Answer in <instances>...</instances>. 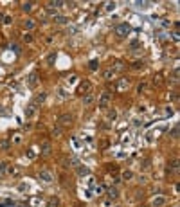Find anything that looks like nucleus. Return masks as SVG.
Listing matches in <instances>:
<instances>
[{
	"mask_svg": "<svg viewBox=\"0 0 180 207\" xmlns=\"http://www.w3.org/2000/svg\"><path fill=\"white\" fill-rule=\"evenodd\" d=\"M110 101H112V94L108 90H104V92H101V96H99V99H97V106L104 110V108L110 106Z\"/></svg>",
	"mask_w": 180,
	"mask_h": 207,
	"instance_id": "obj_1",
	"label": "nucleus"
},
{
	"mask_svg": "<svg viewBox=\"0 0 180 207\" xmlns=\"http://www.w3.org/2000/svg\"><path fill=\"white\" fill-rule=\"evenodd\" d=\"M72 123H74V115H72V113H61V115L58 117V124L63 126V128L70 126Z\"/></svg>",
	"mask_w": 180,
	"mask_h": 207,
	"instance_id": "obj_2",
	"label": "nucleus"
},
{
	"mask_svg": "<svg viewBox=\"0 0 180 207\" xmlns=\"http://www.w3.org/2000/svg\"><path fill=\"white\" fill-rule=\"evenodd\" d=\"M128 32H130V25H128V24H119L117 27H115V34L121 36V38H124Z\"/></svg>",
	"mask_w": 180,
	"mask_h": 207,
	"instance_id": "obj_3",
	"label": "nucleus"
},
{
	"mask_svg": "<svg viewBox=\"0 0 180 207\" xmlns=\"http://www.w3.org/2000/svg\"><path fill=\"white\" fill-rule=\"evenodd\" d=\"M36 110H38V106H36L34 103H31L29 106H25V112H24L25 119H31V117H34V115H36Z\"/></svg>",
	"mask_w": 180,
	"mask_h": 207,
	"instance_id": "obj_4",
	"label": "nucleus"
},
{
	"mask_svg": "<svg viewBox=\"0 0 180 207\" xmlns=\"http://www.w3.org/2000/svg\"><path fill=\"white\" fill-rule=\"evenodd\" d=\"M90 90H92V83L90 81H83V83H79V86H78L79 94H90Z\"/></svg>",
	"mask_w": 180,
	"mask_h": 207,
	"instance_id": "obj_5",
	"label": "nucleus"
},
{
	"mask_svg": "<svg viewBox=\"0 0 180 207\" xmlns=\"http://www.w3.org/2000/svg\"><path fill=\"white\" fill-rule=\"evenodd\" d=\"M38 178L42 180V182H45V184H51L52 180H54V177H52V173H49V171H40Z\"/></svg>",
	"mask_w": 180,
	"mask_h": 207,
	"instance_id": "obj_6",
	"label": "nucleus"
},
{
	"mask_svg": "<svg viewBox=\"0 0 180 207\" xmlns=\"http://www.w3.org/2000/svg\"><path fill=\"white\" fill-rule=\"evenodd\" d=\"M40 153H42L43 157H49L51 153H52V146H51L49 141H45V142L42 144V148H40Z\"/></svg>",
	"mask_w": 180,
	"mask_h": 207,
	"instance_id": "obj_7",
	"label": "nucleus"
},
{
	"mask_svg": "<svg viewBox=\"0 0 180 207\" xmlns=\"http://www.w3.org/2000/svg\"><path fill=\"white\" fill-rule=\"evenodd\" d=\"M166 202H168L166 196H155V198H153V202H151V205H153V207H164Z\"/></svg>",
	"mask_w": 180,
	"mask_h": 207,
	"instance_id": "obj_8",
	"label": "nucleus"
},
{
	"mask_svg": "<svg viewBox=\"0 0 180 207\" xmlns=\"http://www.w3.org/2000/svg\"><path fill=\"white\" fill-rule=\"evenodd\" d=\"M92 103H94V96L92 94H85L83 96V106H90Z\"/></svg>",
	"mask_w": 180,
	"mask_h": 207,
	"instance_id": "obj_9",
	"label": "nucleus"
},
{
	"mask_svg": "<svg viewBox=\"0 0 180 207\" xmlns=\"http://www.w3.org/2000/svg\"><path fill=\"white\" fill-rule=\"evenodd\" d=\"M131 69L133 70H142L144 69V61H142V59H135V61L131 63Z\"/></svg>",
	"mask_w": 180,
	"mask_h": 207,
	"instance_id": "obj_10",
	"label": "nucleus"
},
{
	"mask_svg": "<svg viewBox=\"0 0 180 207\" xmlns=\"http://www.w3.org/2000/svg\"><path fill=\"white\" fill-rule=\"evenodd\" d=\"M65 2L61 0H54V2H47V7H52V9H58V7H63Z\"/></svg>",
	"mask_w": 180,
	"mask_h": 207,
	"instance_id": "obj_11",
	"label": "nucleus"
},
{
	"mask_svg": "<svg viewBox=\"0 0 180 207\" xmlns=\"http://www.w3.org/2000/svg\"><path fill=\"white\" fill-rule=\"evenodd\" d=\"M78 175L79 177H86V175H90V169L85 168V166H78Z\"/></svg>",
	"mask_w": 180,
	"mask_h": 207,
	"instance_id": "obj_12",
	"label": "nucleus"
},
{
	"mask_svg": "<svg viewBox=\"0 0 180 207\" xmlns=\"http://www.w3.org/2000/svg\"><path fill=\"white\" fill-rule=\"evenodd\" d=\"M45 99H47V94H45V92H42V94H38V96H36V99H34L32 103H34V105H42Z\"/></svg>",
	"mask_w": 180,
	"mask_h": 207,
	"instance_id": "obj_13",
	"label": "nucleus"
},
{
	"mask_svg": "<svg viewBox=\"0 0 180 207\" xmlns=\"http://www.w3.org/2000/svg\"><path fill=\"white\" fill-rule=\"evenodd\" d=\"M114 74H115L114 69H106V70L103 72V78H104V79H112V78H114Z\"/></svg>",
	"mask_w": 180,
	"mask_h": 207,
	"instance_id": "obj_14",
	"label": "nucleus"
},
{
	"mask_svg": "<svg viewBox=\"0 0 180 207\" xmlns=\"http://www.w3.org/2000/svg\"><path fill=\"white\" fill-rule=\"evenodd\" d=\"M106 119H108V121H115L117 119V112L112 108V110H108V113H106Z\"/></svg>",
	"mask_w": 180,
	"mask_h": 207,
	"instance_id": "obj_15",
	"label": "nucleus"
},
{
	"mask_svg": "<svg viewBox=\"0 0 180 207\" xmlns=\"http://www.w3.org/2000/svg\"><path fill=\"white\" fill-rule=\"evenodd\" d=\"M54 22H56V24H67V22H69V18L61 16V15H56V16H54Z\"/></svg>",
	"mask_w": 180,
	"mask_h": 207,
	"instance_id": "obj_16",
	"label": "nucleus"
},
{
	"mask_svg": "<svg viewBox=\"0 0 180 207\" xmlns=\"http://www.w3.org/2000/svg\"><path fill=\"white\" fill-rule=\"evenodd\" d=\"M18 173H20V169L15 168V166H9V168H7V175L9 177H15V175H18Z\"/></svg>",
	"mask_w": 180,
	"mask_h": 207,
	"instance_id": "obj_17",
	"label": "nucleus"
},
{
	"mask_svg": "<svg viewBox=\"0 0 180 207\" xmlns=\"http://www.w3.org/2000/svg\"><path fill=\"white\" fill-rule=\"evenodd\" d=\"M108 196H110V200H115V198L119 196V191H117L115 187H112V189H108Z\"/></svg>",
	"mask_w": 180,
	"mask_h": 207,
	"instance_id": "obj_18",
	"label": "nucleus"
},
{
	"mask_svg": "<svg viewBox=\"0 0 180 207\" xmlns=\"http://www.w3.org/2000/svg\"><path fill=\"white\" fill-rule=\"evenodd\" d=\"M7 168H9V162H2L0 164V175H7Z\"/></svg>",
	"mask_w": 180,
	"mask_h": 207,
	"instance_id": "obj_19",
	"label": "nucleus"
},
{
	"mask_svg": "<svg viewBox=\"0 0 180 207\" xmlns=\"http://www.w3.org/2000/svg\"><path fill=\"white\" fill-rule=\"evenodd\" d=\"M56 61V52H49L47 54V65H52Z\"/></svg>",
	"mask_w": 180,
	"mask_h": 207,
	"instance_id": "obj_20",
	"label": "nucleus"
},
{
	"mask_svg": "<svg viewBox=\"0 0 180 207\" xmlns=\"http://www.w3.org/2000/svg\"><path fill=\"white\" fill-rule=\"evenodd\" d=\"M32 5H34V4H32V2H24V4H22V11H25V13H29V11L32 9Z\"/></svg>",
	"mask_w": 180,
	"mask_h": 207,
	"instance_id": "obj_21",
	"label": "nucleus"
},
{
	"mask_svg": "<svg viewBox=\"0 0 180 207\" xmlns=\"http://www.w3.org/2000/svg\"><path fill=\"white\" fill-rule=\"evenodd\" d=\"M121 178H123V180H131V178H133V173H131L130 169H128V171H123Z\"/></svg>",
	"mask_w": 180,
	"mask_h": 207,
	"instance_id": "obj_22",
	"label": "nucleus"
},
{
	"mask_svg": "<svg viewBox=\"0 0 180 207\" xmlns=\"http://www.w3.org/2000/svg\"><path fill=\"white\" fill-rule=\"evenodd\" d=\"M88 69L90 70H97L99 69V61H97V59H92V61L88 63Z\"/></svg>",
	"mask_w": 180,
	"mask_h": 207,
	"instance_id": "obj_23",
	"label": "nucleus"
},
{
	"mask_svg": "<svg viewBox=\"0 0 180 207\" xmlns=\"http://www.w3.org/2000/svg\"><path fill=\"white\" fill-rule=\"evenodd\" d=\"M22 40H24L25 43H32V40H34V38H32V34H29V32H25V34L22 36Z\"/></svg>",
	"mask_w": 180,
	"mask_h": 207,
	"instance_id": "obj_24",
	"label": "nucleus"
},
{
	"mask_svg": "<svg viewBox=\"0 0 180 207\" xmlns=\"http://www.w3.org/2000/svg\"><path fill=\"white\" fill-rule=\"evenodd\" d=\"M115 5H117L115 2H106V4H104V9H106V11H114Z\"/></svg>",
	"mask_w": 180,
	"mask_h": 207,
	"instance_id": "obj_25",
	"label": "nucleus"
},
{
	"mask_svg": "<svg viewBox=\"0 0 180 207\" xmlns=\"http://www.w3.org/2000/svg\"><path fill=\"white\" fill-rule=\"evenodd\" d=\"M153 85H157V86H160V85H162V76H160V74L153 78Z\"/></svg>",
	"mask_w": 180,
	"mask_h": 207,
	"instance_id": "obj_26",
	"label": "nucleus"
},
{
	"mask_svg": "<svg viewBox=\"0 0 180 207\" xmlns=\"http://www.w3.org/2000/svg\"><path fill=\"white\" fill-rule=\"evenodd\" d=\"M34 20H27V22H25V29H34Z\"/></svg>",
	"mask_w": 180,
	"mask_h": 207,
	"instance_id": "obj_27",
	"label": "nucleus"
},
{
	"mask_svg": "<svg viewBox=\"0 0 180 207\" xmlns=\"http://www.w3.org/2000/svg\"><path fill=\"white\" fill-rule=\"evenodd\" d=\"M29 85L31 86H36V74H31L29 76Z\"/></svg>",
	"mask_w": 180,
	"mask_h": 207,
	"instance_id": "obj_28",
	"label": "nucleus"
},
{
	"mask_svg": "<svg viewBox=\"0 0 180 207\" xmlns=\"http://www.w3.org/2000/svg\"><path fill=\"white\" fill-rule=\"evenodd\" d=\"M9 141H0V148H2V150H9Z\"/></svg>",
	"mask_w": 180,
	"mask_h": 207,
	"instance_id": "obj_29",
	"label": "nucleus"
},
{
	"mask_svg": "<svg viewBox=\"0 0 180 207\" xmlns=\"http://www.w3.org/2000/svg\"><path fill=\"white\" fill-rule=\"evenodd\" d=\"M146 86H148L146 83H139V85H137V92H139V94H141V92H144V90H146Z\"/></svg>",
	"mask_w": 180,
	"mask_h": 207,
	"instance_id": "obj_30",
	"label": "nucleus"
},
{
	"mask_svg": "<svg viewBox=\"0 0 180 207\" xmlns=\"http://www.w3.org/2000/svg\"><path fill=\"white\" fill-rule=\"evenodd\" d=\"M119 90H121V88H124V86H126V88H128V81H126V79H121V81H119Z\"/></svg>",
	"mask_w": 180,
	"mask_h": 207,
	"instance_id": "obj_31",
	"label": "nucleus"
},
{
	"mask_svg": "<svg viewBox=\"0 0 180 207\" xmlns=\"http://www.w3.org/2000/svg\"><path fill=\"white\" fill-rule=\"evenodd\" d=\"M11 22H13V18H11L9 15H5V16H4V20H2V24H5V25H9Z\"/></svg>",
	"mask_w": 180,
	"mask_h": 207,
	"instance_id": "obj_32",
	"label": "nucleus"
},
{
	"mask_svg": "<svg viewBox=\"0 0 180 207\" xmlns=\"http://www.w3.org/2000/svg\"><path fill=\"white\" fill-rule=\"evenodd\" d=\"M171 137L173 139H178V126H175V128L171 130Z\"/></svg>",
	"mask_w": 180,
	"mask_h": 207,
	"instance_id": "obj_33",
	"label": "nucleus"
},
{
	"mask_svg": "<svg viewBox=\"0 0 180 207\" xmlns=\"http://www.w3.org/2000/svg\"><path fill=\"white\" fill-rule=\"evenodd\" d=\"M94 193L99 196V195H103V185H96V189H94Z\"/></svg>",
	"mask_w": 180,
	"mask_h": 207,
	"instance_id": "obj_34",
	"label": "nucleus"
},
{
	"mask_svg": "<svg viewBox=\"0 0 180 207\" xmlns=\"http://www.w3.org/2000/svg\"><path fill=\"white\" fill-rule=\"evenodd\" d=\"M45 11H47V15H51L52 18L56 16V9H52V7H47V9H45Z\"/></svg>",
	"mask_w": 180,
	"mask_h": 207,
	"instance_id": "obj_35",
	"label": "nucleus"
},
{
	"mask_svg": "<svg viewBox=\"0 0 180 207\" xmlns=\"http://www.w3.org/2000/svg\"><path fill=\"white\" fill-rule=\"evenodd\" d=\"M52 135L59 137V135H61V128H59V126H58V128H54V130H52Z\"/></svg>",
	"mask_w": 180,
	"mask_h": 207,
	"instance_id": "obj_36",
	"label": "nucleus"
},
{
	"mask_svg": "<svg viewBox=\"0 0 180 207\" xmlns=\"http://www.w3.org/2000/svg\"><path fill=\"white\" fill-rule=\"evenodd\" d=\"M171 169H173V171L178 169V160H173V162H171Z\"/></svg>",
	"mask_w": 180,
	"mask_h": 207,
	"instance_id": "obj_37",
	"label": "nucleus"
},
{
	"mask_svg": "<svg viewBox=\"0 0 180 207\" xmlns=\"http://www.w3.org/2000/svg\"><path fill=\"white\" fill-rule=\"evenodd\" d=\"M178 34H180V32H178V31H175V32H173V40H175V42H178V38H180Z\"/></svg>",
	"mask_w": 180,
	"mask_h": 207,
	"instance_id": "obj_38",
	"label": "nucleus"
},
{
	"mask_svg": "<svg viewBox=\"0 0 180 207\" xmlns=\"http://www.w3.org/2000/svg\"><path fill=\"white\" fill-rule=\"evenodd\" d=\"M169 24L171 22H168V20H162V27H169Z\"/></svg>",
	"mask_w": 180,
	"mask_h": 207,
	"instance_id": "obj_39",
	"label": "nucleus"
},
{
	"mask_svg": "<svg viewBox=\"0 0 180 207\" xmlns=\"http://www.w3.org/2000/svg\"><path fill=\"white\" fill-rule=\"evenodd\" d=\"M171 99H173V101H177V99H178V94H177V92H173V94H171Z\"/></svg>",
	"mask_w": 180,
	"mask_h": 207,
	"instance_id": "obj_40",
	"label": "nucleus"
},
{
	"mask_svg": "<svg viewBox=\"0 0 180 207\" xmlns=\"http://www.w3.org/2000/svg\"><path fill=\"white\" fill-rule=\"evenodd\" d=\"M51 204H54V205H58V204H59V200H58V198H52V200H51Z\"/></svg>",
	"mask_w": 180,
	"mask_h": 207,
	"instance_id": "obj_41",
	"label": "nucleus"
},
{
	"mask_svg": "<svg viewBox=\"0 0 180 207\" xmlns=\"http://www.w3.org/2000/svg\"><path fill=\"white\" fill-rule=\"evenodd\" d=\"M117 207H121V205H117Z\"/></svg>",
	"mask_w": 180,
	"mask_h": 207,
	"instance_id": "obj_42",
	"label": "nucleus"
}]
</instances>
